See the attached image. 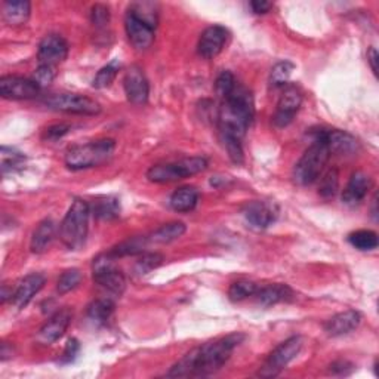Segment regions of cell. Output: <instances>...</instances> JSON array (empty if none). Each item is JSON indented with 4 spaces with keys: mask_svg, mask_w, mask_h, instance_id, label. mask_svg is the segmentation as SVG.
<instances>
[{
    "mask_svg": "<svg viewBox=\"0 0 379 379\" xmlns=\"http://www.w3.org/2000/svg\"><path fill=\"white\" fill-rule=\"evenodd\" d=\"M246 339L240 332L206 342L193 349L166 373L168 378H205L217 373L232 357L233 351Z\"/></svg>",
    "mask_w": 379,
    "mask_h": 379,
    "instance_id": "1",
    "label": "cell"
},
{
    "mask_svg": "<svg viewBox=\"0 0 379 379\" xmlns=\"http://www.w3.org/2000/svg\"><path fill=\"white\" fill-rule=\"evenodd\" d=\"M255 118V103L252 92L242 85H236L233 92L222 100L218 114L221 135H232L243 140L246 130Z\"/></svg>",
    "mask_w": 379,
    "mask_h": 379,
    "instance_id": "2",
    "label": "cell"
},
{
    "mask_svg": "<svg viewBox=\"0 0 379 379\" xmlns=\"http://www.w3.org/2000/svg\"><path fill=\"white\" fill-rule=\"evenodd\" d=\"M91 206L84 199H76L60 225V237L64 246L70 251L84 248L89 233Z\"/></svg>",
    "mask_w": 379,
    "mask_h": 379,
    "instance_id": "3",
    "label": "cell"
},
{
    "mask_svg": "<svg viewBox=\"0 0 379 379\" xmlns=\"http://www.w3.org/2000/svg\"><path fill=\"white\" fill-rule=\"evenodd\" d=\"M116 150V141L111 138L96 140L72 147L65 154V164L72 171H84L101 166Z\"/></svg>",
    "mask_w": 379,
    "mask_h": 379,
    "instance_id": "4",
    "label": "cell"
},
{
    "mask_svg": "<svg viewBox=\"0 0 379 379\" xmlns=\"http://www.w3.org/2000/svg\"><path fill=\"white\" fill-rule=\"evenodd\" d=\"M331 152L324 142L312 140V144L304 152L293 168V181L298 186L307 187L315 184L323 175L326 164L331 159Z\"/></svg>",
    "mask_w": 379,
    "mask_h": 379,
    "instance_id": "5",
    "label": "cell"
},
{
    "mask_svg": "<svg viewBox=\"0 0 379 379\" xmlns=\"http://www.w3.org/2000/svg\"><path fill=\"white\" fill-rule=\"evenodd\" d=\"M206 168H208V160L202 156L184 157L171 163L154 164V166L147 171V179L156 184H166L200 174L206 171Z\"/></svg>",
    "mask_w": 379,
    "mask_h": 379,
    "instance_id": "6",
    "label": "cell"
},
{
    "mask_svg": "<svg viewBox=\"0 0 379 379\" xmlns=\"http://www.w3.org/2000/svg\"><path fill=\"white\" fill-rule=\"evenodd\" d=\"M114 261L116 259L111 258L108 252L94 258L92 277L98 286L113 295L120 296L126 289V277L119 268L114 267Z\"/></svg>",
    "mask_w": 379,
    "mask_h": 379,
    "instance_id": "7",
    "label": "cell"
},
{
    "mask_svg": "<svg viewBox=\"0 0 379 379\" xmlns=\"http://www.w3.org/2000/svg\"><path fill=\"white\" fill-rule=\"evenodd\" d=\"M304 341L300 335H293L283 341L282 344H278L277 347L271 351L268 358L266 360L258 372V376L261 378H276L282 370L290 363L292 360L296 358L302 350Z\"/></svg>",
    "mask_w": 379,
    "mask_h": 379,
    "instance_id": "8",
    "label": "cell"
},
{
    "mask_svg": "<svg viewBox=\"0 0 379 379\" xmlns=\"http://www.w3.org/2000/svg\"><path fill=\"white\" fill-rule=\"evenodd\" d=\"M43 103L51 110L80 114V116H96L101 113L100 103L79 94H55L45 98Z\"/></svg>",
    "mask_w": 379,
    "mask_h": 379,
    "instance_id": "9",
    "label": "cell"
},
{
    "mask_svg": "<svg viewBox=\"0 0 379 379\" xmlns=\"http://www.w3.org/2000/svg\"><path fill=\"white\" fill-rule=\"evenodd\" d=\"M312 140H319L326 144L331 153L336 154H353L358 150V141L349 134V132L341 129H311Z\"/></svg>",
    "mask_w": 379,
    "mask_h": 379,
    "instance_id": "10",
    "label": "cell"
},
{
    "mask_svg": "<svg viewBox=\"0 0 379 379\" xmlns=\"http://www.w3.org/2000/svg\"><path fill=\"white\" fill-rule=\"evenodd\" d=\"M302 104V91L296 85H286L285 91L277 103V108L273 116V123L276 128L289 126L296 113L300 111Z\"/></svg>",
    "mask_w": 379,
    "mask_h": 379,
    "instance_id": "11",
    "label": "cell"
},
{
    "mask_svg": "<svg viewBox=\"0 0 379 379\" xmlns=\"http://www.w3.org/2000/svg\"><path fill=\"white\" fill-rule=\"evenodd\" d=\"M40 86L33 79L18 76H4L0 79V95L5 100H31L40 92Z\"/></svg>",
    "mask_w": 379,
    "mask_h": 379,
    "instance_id": "12",
    "label": "cell"
},
{
    "mask_svg": "<svg viewBox=\"0 0 379 379\" xmlns=\"http://www.w3.org/2000/svg\"><path fill=\"white\" fill-rule=\"evenodd\" d=\"M67 55H69V43L60 35H47L39 43L38 49L39 65H51V67H57L58 64L65 61Z\"/></svg>",
    "mask_w": 379,
    "mask_h": 379,
    "instance_id": "13",
    "label": "cell"
},
{
    "mask_svg": "<svg viewBox=\"0 0 379 379\" xmlns=\"http://www.w3.org/2000/svg\"><path fill=\"white\" fill-rule=\"evenodd\" d=\"M123 88L129 103L135 106H142L148 101L150 85H148V80L142 69L138 67V65H132V67L126 72L123 79Z\"/></svg>",
    "mask_w": 379,
    "mask_h": 379,
    "instance_id": "14",
    "label": "cell"
},
{
    "mask_svg": "<svg viewBox=\"0 0 379 379\" xmlns=\"http://www.w3.org/2000/svg\"><path fill=\"white\" fill-rule=\"evenodd\" d=\"M72 317L73 315L69 308L57 311L55 315L49 317V320L39 329L36 341L40 345H52L67 332V329L72 323Z\"/></svg>",
    "mask_w": 379,
    "mask_h": 379,
    "instance_id": "15",
    "label": "cell"
},
{
    "mask_svg": "<svg viewBox=\"0 0 379 379\" xmlns=\"http://www.w3.org/2000/svg\"><path fill=\"white\" fill-rule=\"evenodd\" d=\"M230 33L225 27L222 26H212L208 27L199 39L197 43V52L205 60H212L218 57L222 49L227 45Z\"/></svg>",
    "mask_w": 379,
    "mask_h": 379,
    "instance_id": "16",
    "label": "cell"
},
{
    "mask_svg": "<svg viewBox=\"0 0 379 379\" xmlns=\"http://www.w3.org/2000/svg\"><path fill=\"white\" fill-rule=\"evenodd\" d=\"M243 215L251 227L256 230H266L276 222L278 210L273 203L254 200L244 206Z\"/></svg>",
    "mask_w": 379,
    "mask_h": 379,
    "instance_id": "17",
    "label": "cell"
},
{
    "mask_svg": "<svg viewBox=\"0 0 379 379\" xmlns=\"http://www.w3.org/2000/svg\"><path fill=\"white\" fill-rule=\"evenodd\" d=\"M45 283H46V278L40 273H31L26 276L13 289L12 304L18 310L26 308L31 302V300L43 289Z\"/></svg>",
    "mask_w": 379,
    "mask_h": 379,
    "instance_id": "18",
    "label": "cell"
},
{
    "mask_svg": "<svg viewBox=\"0 0 379 379\" xmlns=\"http://www.w3.org/2000/svg\"><path fill=\"white\" fill-rule=\"evenodd\" d=\"M125 30L129 42L135 49H138V51H145V49L150 47L154 42V28L147 26L129 12L126 13L125 18Z\"/></svg>",
    "mask_w": 379,
    "mask_h": 379,
    "instance_id": "19",
    "label": "cell"
},
{
    "mask_svg": "<svg viewBox=\"0 0 379 379\" xmlns=\"http://www.w3.org/2000/svg\"><path fill=\"white\" fill-rule=\"evenodd\" d=\"M372 178L368 174L361 171L354 172L349 181V184L345 186L342 191V202L349 206H356L361 203L372 190Z\"/></svg>",
    "mask_w": 379,
    "mask_h": 379,
    "instance_id": "20",
    "label": "cell"
},
{
    "mask_svg": "<svg viewBox=\"0 0 379 379\" xmlns=\"http://www.w3.org/2000/svg\"><path fill=\"white\" fill-rule=\"evenodd\" d=\"M361 315L356 310H347L332 316L324 324V331L329 336H344L349 335L360 326Z\"/></svg>",
    "mask_w": 379,
    "mask_h": 379,
    "instance_id": "21",
    "label": "cell"
},
{
    "mask_svg": "<svg viewBox=\"0 0 379 379\" xmlns=\"http://www.w3.org/2000/svg\"><path fill=\"white\" fill-rule=\"evenodd\" d=\"M255 296H256V300L261 305L271 307V305H277V304H282V302L293 301L295 293L288 285L276 283V285L258 288Z\"/></svg>",
    "mask_w": 379,
    "mask_h": 379,
    "instance_id": "22",
    "label": "cell"
},
{
    "mask_svg": "<svg viewBox=\"0 0 379 379\" xmlns=\"http://www.w3.org/2000/svg\"><path fill=\"white\" fill-rule=\"evenodd\" d=\"M55 232H57V225L51 218H46L42 222H39V225L36 227V230L33 232V236H31V242H30L31 252L38 255L46 252L55 239Z\"/></svg>",
    "mask_w": 379,
    "mask_h": 379,
    "instance_id": "23",
    "label": "cell"
},
{
    "mask_svg": "<svg viewBox=\"0 0 379 379\" xmlns=\"http://www.w3.org/2000/svg\"><path fill=\"white\" fill-rule=\"evenodd\" d=\"M31 13V5L27 0H9L4 2L2 15L6 24L9 26H23L27 23Z\"/></svg>",
    "mask_w": 379,
    "mask_h": 379,
    "instance_id": "24",
    "label": "cell"
},
{
    "mask_svg": "<svg viewBox=\"0 0 379 379\" xmlns=\"http://www.w3.org/2000/svg\"><path fill=\"white\" fill-rule=\"evenodd\" d=\"M197 203H199V191L190 186L179 187L178 190H175L169 200L171 208L179 213L191 212L197 206Z\"/></svg>",
    "mask_w": 379,
    "mask_h": 379,
    "instance_id": "25",
    "label": "cell"
},
{
    "mask_svg": "<svg viewBox=\"0 0 379 379\" xmlns=\"http://www.w3.org/2000/svg\"><path fill=\"white\" fill-rule=\"evenodd\" d=\"M186 232H187V227L184 222L172 221L168 224H163L162 227L154 230V232L147 237L150 243L166 244V243H172V242L178 240L179 237H183Z\"/></svg>",
    "mask_w": 379,
    "mask_h": 379,
    "instance_id": "26",
    "label": "cell"
},
{
    "mask_svg": "<svg viewBox=\"0 0 379 379\" xmlns=\"http://www.w3.org/2000/svg\"><path fill=\"white\" fill-rule=\"evenodd\" d=\"M150 244L147 236H138V237H132L128 239L118 246H114L108 251L111 258L118 259V258H125V256H134V255H141L145 252L147 246Z\"/></svg>",
    "mask_w": 379,
    "mask_h": 379,
    "instance_id": "27",
    "label": "cell"
},
{
    "mask_svg": "<svg viewBox=\"0 0 379 379\" xmlns=\"http://www.w3.org/2000/svg\"><path fill=\"white\" fill-rule=\"evenodd\" d=\"M91 212L98 220L113 221L119 218L120 215V200L111 196L100 197V199H96V202L91 208Z\"/></svg>",
    "mask_w": 379,
    "mask_h": 379,
    "instance_id": "28",
    "label": "cell"
},
{
    "mask_svg": "<svg viewBox=\"0 0 379 379\" xmlns=\"http://www.w3.org/2000/svg\"><path fill=\"white\" fill-rule=\"evenodd\" d=\"M114 311V302L110 298H100L89 304L86 316L95 326H104Z\"/></svg>",
    "mask_w": 379,
    "mask_h": 379,
    "instance_id": "29",
    "label": "cell"
},
{
    "mask_svg": "<svg viewBox=\"0 0 379 379\" xmlns=\"http://www.w3.org/2000/svg\"><path fill=\"white\" fill-rule=\"evenodd\" d=\"M129 13L137 16L138 20L156 30L159 23V6L153 2H135L128 9Z\"/></svg>",
    "mask_w": 379,
    "mask_h": 379,
    "instance_id": "30",
    "label": "cell"
},
{
    "mask_svg": "<svg viewBox=\"0 0 379 379\" xmlns=\"http://www.w3.org/2000/svg\"><path fill=\"white\" fill-rule=\"evenodd\" d=\"M349 242L358 251H373L378 248V234L372 230H357L349 234Z\"/></svg>",
    "mask_w": 379,
    "mask_h": 379,
    "instance_id": "31",
    "label": "cell"
},
{
    "mask_svg": "<svg viewBox=\"0 0 379 379\" xmlns=\"http://www.w3.org/2000/svg\"><path fill=\"white\" fill-rule=\"evenodd\" d=\"M119 70H120L119 60H113L110 64L104 65V67L96 73V76L92 80V86L95 89H106V88H108L114 81V79L118 77Z\"/></svg>",
    "mask_w": 379,
    "mask_h": 379,
    "instance_id": "32",
    "label": "cell"
},
{
    "mask_svg": "<svg viewBox=\"0 0 379 379\" xmlns=\"http://www.w3.org/2000/svg\"><path fill=\"white\" fill-rule=\"evenodd\" d=\"M339 190V171L336 168H331L324 175H322L319 194L324 200L334 199Z\"/></svg>",
    "mask_w": 379,
    "mask_h": 379,
    "instance_id": "33",
    "label": "cell"
},
{
    "mask_svg": "<svg viewBox=\"0 0 379 379\" xmlns=\"http://www.w3.org/2000/svg\"><path fill=\"white\" fill-rule=\"evenodd\" d=\"M164 261V256L157 252H144L140 255L134 266V273L138 276H145L150 271L159 268Z\"/></svg>",
    "mask_w": 379,
    "mask_h": 379,
    "instance_id": "34",
    "label": "cell"
},
{
    "mask_svg": "<svg viewBox=\"0 0 379 379\" xmlns=\"http://www.w3.org/2000/svg\"><path fill=\"white\" fill-rule=\"evenodd\" d=\"M295 70V65L290 61H278L270 73V84L274 88H285L289 85L288 81L290 79L292 72Z\"/></svg>",
    "mask_w": 379,
    "mask_h": 379,
    "instance_id": "35",
    "label": "cell"
},
{
    "mask_svg": "<svg viewBox=\"0 0 379 379\" xmlns=\"http://www.w3.org/2000/svg\"><path fill=\"white\" fill-rule=\"evenodd\" d=\"M2 172L4 175L9 172H15L24 166L26 156L21 152H16L15 148L2 147Z\"/></svg>",
    "mask_w": 379,
    "mask_h": 379,
    "instance_id": "36",
    "label": "cell"
},
{
    "mask_svg": "<svg viewBox=\"0 0 379 379\" xmlns=\"http://www.w3.org/2000/svg\"><path fill=\"white\" fill-rule=\"evenodd\" d=\"M258 290V285L251 282V280H239L234 282L228 289V298L233 302H240L249 296H255Z\"/></svg>",
    "mask_w": 379,
    "mask_h": 379,
    "instance_id": "37",
    "label": "cell"
},
{
    "mask_svg": "<svg viewBox=\"0 0 379 379\" xmlns=\"http://www.w3.org/2000/svg\"><path fill=\"white\" fill-rule=\"evenodd\" d=\"M81 282V273L77 268H70V270H65L60 278H58V283H57V290L60 295H65L72 290H74Z\"/></svg>",
    "mask_w": 379,
    "mask_h": 379,
    "instance_id": "38",
    "label": "cell"
},
{
    "mask_svg": "<svg viewBox=\"0 0 379 379\" xmlns=\"http://www.w3.org/2000/svg\"><path fill=\"white\" fill-rule=\"evenodd\" d=\"M221 141L225 147L228 157L232 159V162L236 164H242L244 160L242 140L237 137H232V135H221Z\"/></svg>",
    "mask_w": 379,
    "mask_h": 379,
    "instance_id": "39",
    "label": "cell"
},
{
    "mask_svg": "<svg viewBox=\"0 0 379 379\" xmlns=\"http://www.w3.org/2000/svg\"><path fill=\"white\" fill-rule=\"evenodd\" d=\"M236 85H237V81H236L234 74L232 72H222L217 77L215 92L221 98V100H224V98H227L230 94L233 92V89L236 88Z\"/></svg>",
    "mask_w": 379,
    "mask_h": 379,
    "instance_id": "40",
    "label": "cell"
},
{
    "mask_svg": "<svg viewBox=\"0 0 379 379\" xmlns=\"http://www.w3.org/2000/svg\"><path fill=\"white\" fill-rule=\"evenodd\" d=\"M91 23L100 30H106L110 24V8L103 4H96L91 9Z\"/></svg>",
    "mask_w": 379,
    "mask_h": 379,
    "instance_id": "41",
    "label": "cell"
},
{
    "mask_svg": "<svg viewBox=\"0 0 379 379\" xmlns=\"http://www.w3.org/2000/svg\"><path fill=\"white\" fill-rule=\"evenodd\" d=\"M55 76H57V67H51V65H39L35 74H33V80H35L40 88H45L52 84Z\"/></svg>",
    "mask_w": 379,
    "mask_h": 379,
    "instance_id": "42",
    "label": "cell"
},
{
    "mask_svg": "<svg viewBox=\"0 0 379 379\" xmlns=\"http://www.w3.org/2000/svg\"><path fill=\"white\" fill-rule=\"evenodd\" d=\"M72 130L70 125H65V123H58V125H52L45 129L42 138L45 141H57L61 140L62 137H65Z\"/></svg>",
    "mask_w": 379,
    "mask_h": 379,
    "instance_id": "43",
    "label": "cell"
},
{
    "mask_svg": "<svg viewBox=\"0 0 379 379\" xmlns=\"http://www.w3.org/2000/svg\"><path fill=\"white\" fill-rule=\"evenodd\" d=\"M80 351V344L76 338H70L67 341V344H65V349L62 351V356H61V365H69V363H73V361L76 360L77 354Z\"/></svg>",
    "mask_w": 379,
    "mask_h": 379,
    "instance_id": "44",
    "label": "cell"
},
{
    "mask_svg": "<svg viewBox=\"0 0 379 379\" xmlns=\"http://www.w3.org/2000/svg\"><path fill=\"white\" fill-rule=\"evenodd\" d=\"M356 370V366L349 360H336L329 366V373L335 376H349Z\"/></svg>",
    "mask_w": 379,
    "mask_h": 379,
    "instance_id": "45",
    "label": "cell"
},
{
    "mask_svg": "<svg viewBox=\"0 0 379 379\" xmlns=\"http://www.w3.org/2000/svg\"><path fill=\"white\" fill-rule=\"evenodd\" d=\"M251 8L255 13H267L271 8V2H266V0H255V2H251Z\"/></svg>",
    "mask_w": 379,
    "mask_h": 379,
    "instance_id": "46",
    "label": "cell"
},
{
    "mask_svg": "<svg viewBox=\"0 0 379 379\" xmlns=\"http://www.w3.org/2000/svg\"><path fill=\"white\" fill-rule=\"evenodd\" d=\"M378 58H379V55L376 52V49L370 47L369 52H368V62L370 64V69H372L375 76H378Z\"/></svg>",
    "mask_w": 379,
    "mask_h": 379,
    "instance_id": "47",
    "label": "cell"
},
{
    "mask_svg": "<svg viewBox=\"0 0 379 379\" xmlns=\"http://www.w3.org/2000/svg\"><path fill=\"white\" fill-rule=\"evenodd\" d=\"M11 357H13V345L4 342L2 350H0V358H2V361H6Z\"/></svg>",
    "mask_w": 379,
    "mask_h": 379,
    "instance_id": "48",
    "label": "cell"
},
{
    "mask_svg": "<svg viewBox=\"0 0 379 379\" xmlns=\"http://www.w3.org/2000/svg\"><path fill=\"white\" fill-rule=\"evenodd\" d=\"M372 217H373V220L375 221H378V209H376V205H378V196L375 194V197H373V200H372Z\"/></svg>",
    "mask_w": 379,
    "mask_h": 379,
    "instance_id": "49",
    "label": "cell"
}]
</instances>
